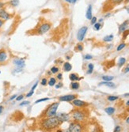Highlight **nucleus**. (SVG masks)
Wrapping results in <instances>:
<instances>
[{
	"instance_id": "f257e3e1",
	"label": "nucleus",
	"mask_w": 129,
	"mask_h": 132,
	"mask_svg": "<svg viewBox=\"0 0 129 132\" xmlns=\"http://www.w3.org/2000/svg\"><path fill=\"white\" fill-rule=\"evenodd\" d=\"M62 124V123L59 121L57 116L49 117V118H43L41 121V127L46 131H51L55 129H57L58 127Z\"/></svg>"
},
{
	"instance_id": "f03ea898",
	"label": "nucleus",
	"mask_w": 129,
	"mask_h": 132,
	"mask_svg": "<svg viewBox=\"0 0 129 132\" xmlns=\"http://www.w3.org/2000/svg\"><path fill=\"white\" fill-rule=\"evenodd\" d=\"M59 103L55 102L52 103L49 106L47 107V109L44 111L42 114V118H49V117H54L57 113V109L59 108Z\"/></svg>"
},
{
	"instance_id": "7ed1b4c3",
	"label": "nucleus",
	"mask_w": 129,
	"mask_h": 132,
	"mask_svg": "<svg viewBox=\"0 0 129 132\" xmlns=\"http://www.w3.org/2000/svg\"><path fill=\"white\" fill-rule=\"evenodd\" d=\"M71 117L76 122H82L86 118V113L82 110L75 109L71 111Z\"/></svg>"
},
{
	"instance_id": "20e7f679",
	"label": "nucleus",
	"mask_w": 129,
	"mask_h": 132,
	"mask_svg": "<svg viewBox=\"0 0 129 132\" xmlns=\"http://www.w3.org/2000/svg\"><path fill=\"white\" fill-rule=\"evenodd\" d=\"M52 28V25L49 22H42L36 28V34L37 35H43L48 32Z\"/></svg>"
},
{
	"instance_id": "39448f33",
	"label": "nucleus",
	"mask_w": 129,
	"mask_h": 132,
	"mask_svg": "<svg viewBox=\"0 0 129 132\" xmlns=\"http://www.w3.org/2000/svg\"><path fill=\"white\" fill-rule=\"evenodd\" d=\"M83 127L82 124L79 122H71L68 127V130L70 132H82V131Z\"/></svg>"
},
{
	"instance_id": "423d86ee",
	"label": "nucleus",
	"mask_w": 129,
	"mask_h": 132,
	"mask_svg": "<svg viewBox=\"0 0 129 132\" xmlns=\"http://www.w3.org/2000/svg\"><path fill=\"white\" fill-rule=\"evenodd\" d=\"M88 31V27L87 26H82L81 29H80L78 31V33H77V39L78 41L82 42L84 38H85V36Z\"/></svg>"
},
{
	"instance_id": "0eeeda50",
	"label": "nucleus",
	"mask_w": 129,
	"mask_h": 132,
	"mask_svg": "<svg viewBox=\"0 0 129 132\" xmlns=\"http://www.w3.org/2000/svg\"><path fill=\"white\" fill-rule=\"evenodd\" d=\"M8 60V53L6 49H0V65L5 64Z\"/></svg>"
},
{
	"instance_id": "6e6552de",
	"label": "nucleus",
	"mask_w": 129,
	"mask_h": 132,
	"mask_svg": "<svg viewBox=\"0 0 129 132\" xmlns=\"http://www.w3.org/2000/svg\"><path fill=\"white\" fill-rule=\"evenodd\" d=\"M12 18V15L8 13L6 10L5 8H2V9L0 10V19H2V21H7V20H10Z\"/></svg>"
},
{
	"instance_id": "1a4fd4ad",
	"label": "nucleus",
	"mask_w": 129,
	"mask_h": 132,
	"mask_svg": "<svg viewBox=\"0 0 129 132\" xmlns=\"http://www.w3.org/2000/svg\"><path fill=\"white\" fill-rule=\"evenodd\" d=\"M77 98V95L75 94H69V95H65V96H61V97H59V101H67V102H70L74 101Z\"/></svg>"
},
{
	"instance_id": "9d476101",
	"label": "nucleus",
	"mask_w": 129,
	"mask_h": 132,
	"mask_svg": "<svg viewBox=\"0 0 129 132\" xmlns=\"http://www.w3.org/2000/svg\"><path fill=\"white\" fill-rule=\"evenodd\" d=\"M13 63L16 66V67L22 68L23 69L26 66V61L25 59H21V58H16L13 60Z\"/></svg>"
},
{
	"instance_id": "9b49d317",
	"label": "nucleus",
	"mask_w": 129,
	"mask_h": 132,
	"mask_svg": "<svg viewBox=\"0 0 129 132\" xmlns=\"http://www.w3.org/2000/svg\"><path fill=\"white\" fill-rule=\"evenodd\" d=\"M72 105H73L75 107H77L81 109V108H85L88 105V104L83 101H81V100L78 99H75L74 101H72Z\"/></svg>"
},
{
	"instance_id": "f8f14e48",
	"label": "nucleus",
	"mask_w": 129,
	"mask_h": 132,
	"mask_svg": "<svg viewBox=\"0 0 129 132\" xmlns=\"http://www.w3.org/2000/svg\"><path fill=\"white\" fill-rule=\"evenodd\" d=\"M55 116H57V118L59 119V121L61 122L62 123L64 122H67L69 121L70 119V115L67 114V113H59L57 115H55Z\"/></svg>"
},
{
	"instance_id": "ddd939ff",
	"label": "nucleus",
	"mask_w": 129,
	"mask_h": 132,
	"mask_svg": "<svg viewBox=\"0 0 129 132\" xmlns=\"http://www.w3.org/2000/svg\"><path fill=\"white\" fill-rule=\"evenodd\" d=\"M129 25V21H124L121 25L119 26V33H123L124 31H126L128 29V27Z\"/></svg>"
},
{
	"instance_id": "4468645a",
	"label": "nucleus",
	"mask_w": 129,
	"mask_h": 132,
	"mask_svg": "<svg viewBox=\"0 0 129 132\" xmlns=\"http://www.w3.org/2000/svg\"><path fill=\"white\" fill-rule=\"evenodd\" d=\"M82 78H83L78 77V75L75 73H72L69 75V79L71 82H78V81H80V80H82Z\"/></svg>"
},
{
	"instance_id": "2eb2a0df",
	"label": "nucleus",
	"mask_w": 129,
	"mask_h": 132,
	"mask_svg": "<svg viewBox=\"0 0 129 132\" xmlns=\"http://www.w3.org/2000/svg\"><path fill=\"white\" fill-rule=\"evenodd\" d=\"M86 18L88 20H91L93 18V14H92V5H89L87 10H86Z\"/></svg>"
},
{
	"instance_id": "dca6fc26",
	"label": "nucleus",
	"mask_w": 129,
	"mask_h": 132,
	"mask_svg": "<svg viewBox=\"0 0 129 132\" xmlns=\"http://www.w3.org/2000/svg\"><path fill=\"white\" fill-rule=\"evenodd\" d=\"M63 69L64 71H66V72H69L72 70V65L70 63H68V62H65L63 63Z\"/></svg>"
},
{
	"instance_id": "f3484780",
	"label": "nucleus",
	"mask_w": 129,
	"mask_h": 132,
	"mask_svg": "<svg viewBox=\"0 0 129 132\" xmlns=\"http://www.w3.org/2000/svg\"><path fill=\"white\" fill-rule=\"evenodd\" d=\"M124 1V0H108V4H109L112 7H113V6H115L116 5H119V4L123 2Z\"/></svg>"
},
{
	"instance_id": "a211bd4d",
	"label": "nucleus",
	"mask_w": 129,
	"mask_h": 132,
	"mask_svg": "<svg viewBox=\"0 0 129 132\" xmlns=\"http://www.w3.org/2000/svg\"><path fill=\"white\" fill-rule=\"evenodd\" d=\"M99 86H105L110 87V88H114L116 85L111 82H102L99 83Z\"/></svg>"
},
{
	"instance_id": "6ab92c4d",
	"label": "nucleus",
	"mask_w": 129,
	"mask_h": 132,
	"mask_svg": "<svg viewBox=\"0 0 129 132\" xmlns=\"http://www.w3.org/2000/svg\"><path fill=\"white\" fill-rule=\"evenodd\" d=\"M104 111H105V112H106L108 115H112L114 114L116 109H114V108H112V107H108V108H106V109H104Z\"/></svg>"
},
{
	"instance_id": "aec40b11",
	"label": "nucleus",
	"mask_w": 129,
	"mask_h": 132,
	"mask_svg": "<svg viewBox=\"0 0 129 132\" xmlns=\"http://www.w3.org/2000/svg\"><path fill=\"white\" fill-rule=\"evenodd\" d=\"M71 89H74V90H76V89H79V87H80V85H79V83L77 82H72L71 83Z\"/></svg>"
},
{
	"instance_id": "412c9836",
	"label": "nucleus",
	"mask_w": 129,
	"mask_h": 132,
	"mask_svg": "<svg viewBox=\"0 0 129 132\" xmlns=\"http://www.w3.org/2000/svg\"><path fill=\"white\" fill-rule=\"evenodd\" d=\"M48 86H55V84H56V78H55L53 77H51L49 78V80L48 81Z\"/></svg>"
},
{
	"instance_id": "4be33fe9",
	"label": "nucleus",
	"mask_w": 129,
	"mask_h": 132,
	"mask_svg": "<svg viewBox=\"0 0 129 132\" xmlns=\"http://www.w3.org/2000/svg\"><path fill=\"white\" fill-rule=\"evenodd\" d=\"M19 2H20L19 0H10L9 2V4L12 7H17L19 5Z\"/></svg>"
},
{
	"instance_id": "5701e85b",
	"label": "nucleus",
	"mask_w": 129,
	"mask_h": 132,
	"mask_svg": "<svg viewBox=\"0 0 129 132\" xmlns=\"http://www.w3.org/2000/svg\"><path fill=\"white\" fill-rule=\"evenodd\" d=\"M94 66L93 63H89L88 64V70H87L86 73L88 74H91L93 73V71H94Z\"/></svg>"
},
{
	"instance_id": "b1692460",
	"label": "nucleus",
	"mask_w": 129,
	"mask_h": 132,
	"mask_svg": "<svg viewBox=\"0 0 129 132\" xmlns=\"http://www.w3.org/2000/svg\"><path fill=\"white\" fill-rule=\"evenodd\" d=\"M50 71H51V73H52V74H58V73H59V68L57 66H52Z\"/></svg>"
},
{
	"instance_id": "393cba45",
	"label": "nucleus",
	"mask_w": 129,
	"mask_h": 132,
	"mask_svg": "<svg viewBox=\"0 0 129 132\" xmlns=\"http://www.w3.org/2000/svg\"><path fill=\"white\" fill-rule=\"evenodd\" d=\"M112 40H113V35H112V34L108 35V36H106V37H104L103 38V41L104 42H110V41H112Z\"/></svg>"
},
{
	"instance_id": "a878e982",
	"label": "nucleus",
	"mask_w": 129,
	"mask_h": 132,
	"mask_svg": "<svg viewBox=\"0 0 129 132\" xmlns=\"http://www.w3.org/2000/svg\"><path fill=\"white\" fill-rule=\"evenodd\" d=\"M102 79H103L104 82H111L112 80L114 79V77H113V76L104 75V76H102Z\"/></svg>"
},
{
	"instance_id": "bb28decb",
	"label": "nucleus",
	"mask_w": 129,
	"mask_h": 132,
	"mask_svg": "<svg viewBox=\"0 0 129 132\" xmlns=\"http://www.w3.org/2000/svg\"><path fill=\"white\" fill-rule=\"evenodd\" d=\"M126 63V59L125 58H120L119 59V60H118V66L120 67V66H122L123 65H124V63Z\"/></svg>"
},
{
	"instance_id": "cd10ccee",
	"label": "nucleus",
	"mask_w": 129,
	"mask_h": 132,
	"mask_svg": "<svg viewBox=\"0 0 129 132\" xmlns=\"http://www.w3.org/2000/svg\"><path fill=\"white\" fill-rule=\"evenodd\" d=\"M84 49V47H83V44L82 43H79L77 45H76V50L78 51H82Z\"/></svg>"
},
{
	"instance_id": "c85d7f7f",
	"label": "nucleus",
	"mask_w": 129,
	"mask_h": 132,
	"mask_svg": "<svg viewBox=\"0 0 129 132\" xmlns=\"http://www.w3.org/2000/svg\"><path fill=\"white\" fill-rule=\"evenodd\" d=\"M125 47H126V44H125V43H121L120 45H118L117 47H116V51H121V50H123Z\"/></svg>"
},
{
	"instance_id": "c756f323",
	"label": "nucleus",
	"mask_w": 129,
	"mask_h": 132,
	"mask_svg": "<svg viewBox=\"0 0 129 132\" xmlns=\"http://www.w3.org/2000/svg\"><path fill=\"white\" fill-rule=\"evenodd\" d=\"M101 28H102V25H101L100 22H97V23H95L94 25V30H96V31L100 30Z\"/></svg>"
},
{
	"instance_id": "7c9ffc66",
	"label": "nucleus",
	"mask_w": 129,
	"mask_h": 132,
	"mask_svg": "<svg viewBox=\"0 0 129 132\" xmlns=\"http://www.w3.org/2000/svg\"><path fill=\"white\" fill-rule=\"evenodd\" d=\"M119 97H116V96H108V97H107V100H108V101H115Z\"/></svg>"
},
{
	"instance_id": "2f4dec72",
	"label": "nucleus",
	"mask_w": 129,
	"mask_h": 132,
	"mask_svg": "<svg viewBox=\"0 0 129 132\" xmlns=\"http://www.w3.org/2000/svg\"><path fill=\"white\" fill-rule=\"evenodd\" d=\"M50 98L48 97H45V98H41V99H39L37 101H36L35 104H38V103H41V102H44V101H49Z\"/></svg>"
},
{
	"instance_id": "473e14b6",
	"label": "nucleus",
	"mask_w": 129,
	"mask_h": 132,
	"mask_svg": "<svg viewBox=\"0 0 129 132\" xmlns=\"http://www.w3.org/2000/svg\"><path fill=\"white\" fill-rule=\"evenodd\" d=\"M41 86H47V84H48V79L46 78H43L41 79Z\"/></svg>"
},
{
	"instance_id": "72a5a7b5",
	"label": "nucleus",
	"mask_w": 129,
	"mask_h": 132,
	"mask_svg": "<svg viewBox=\"0 0 129 132\" xmlns=\"http://www.w3.org/2000/svg\"><path fill=\"white\" fill-rule=\"evenodd\" d=\"M97 21H98V18L96 17H93L90 20V24L91 25H94L95 23H97Z\"/></svg>"
},
{
	"instance_id": "f704fd0d",
	"label": "nucleus",
	"mask_w": 129,
	"mask_h": 132,
	"mask_svg": "<svg viewBox=\"0 0 129 132\" xmlns=\"http://www.w3.org/2000/svg\"><path fill=\"white\" fill-rule=\"evenodd\" d=\"M122 131V128H121V127L120 126H116L115 127V129L113 131V132H121Z\"/></svg>"
},
{
	"instance_id": "c9c22d12",
	"label": "nucleus",
	"mask_w": 129,
	"mask_h": 132,
	"mask_svg": "<svg viewBox=\"0 0 129 132\" xmlns=\"http://www.w3.org/2000/svg\"><path fill=\"white\" fill-rule=\"evenodd\" d=\"M56 79H58V80H62L63 79V74L62 73H58V74H56Z\"/></svg>"
},
{
	"instance_id": "e433bc0d",
	"label": "nucleus",
	"mask_w": 129,
	"mask_h": 132,
	"mask_svg": "<svg viewBox=\"0 0 129 132\" xmlns=\"http://www.w3.org/2000/svg\"><path fill=\"white\" fill-rule=\"evenodd\" d=\"M123 34H124V36H123V40H124V39H126V37L128 36V34H129V30H126V31H124V33H123Z\"/></svg>"
},
{
	"instance_id": "4c0bfd02",
	"label": "nucleus",
	"mask_w": 129,
	"mask_h": 132,
	"mask_svg": "<svg viewBox=\"0 0 129 132\" xmlns=\"http://www.w3.org/2000/svg\"><path fill=\"white\" fill-rule=\"evenodd\" d=\"M23 98H24V95H23V94H21V95H19V96H18L17 97H16V101H22Z\"/></svg>"
},
{
	"instance_id": "58836bf2",
	"label": "nucleus",
	"mask_w": 129,
	"mask_h": 132,
	"mask_svg": "<svg viewBox=\"0 0 129 132\" xmlns=\"http://www.w3.org/2000/svg\"><path fill=\"white\" fill-rule=\"evenodd\" d=\"M30 102L29 101H23L22 102L21 104H20V106H26V105H29Z\"/></svg>"
},
{
	"instance_id": "ea45409f",
	"label": "nucleus",
	"mask_w": 129,
	"mask_h": 132,
	"mask_svg": "<svg viewBox=\"0 0 129 132\" xmlns=\"http://www.w3.org/2000/svg\"><path fill=\"white\" fill-rule=\"evenodd\" d=\"M33 93H34V91H33V90H30L29 93H28L26 95V97H32V96L33 95Z\"/></svg>"
},
{
	"instance_id": "a19ab883",
	"label": "nucleus",
	"mask_w": 129,
	"mask_h": 132,
	"mask_svg": "<svg viewBox=\"0 0 129 132\" xmlns=\"http://www.w3.org/2000/svg\"><path fill=\"white\" fill-rule=\"evenodd\" d=\"M93 59V56L90 54H86L85 55V59H86V60H90V59Z\"/></svg>"
},
{
	"instance_id": "79ce46f5",
	"label": "nucleus",
	"mask_w": 129,
	"mask_h": 132,
	"mask_svg": "<svg viewBox=\"0 0 129 132\" xmlns=\"http://www.w3.org/2000/svg\"><path fill=\"white\" fill-rule=\"evenodd\" d=\"M23 69H22V68H18V67H16L15 69L14 70V73H19V72H22Z\"/></svg>"
},
{
	"instance_id": "37998d69",
	"label": "nucleus",
	"mask_w": 129,
	"mask_h": 132,
	"mask_svg": "<svg viewBox=\"0 0 129 132\" xmlns=\"http://www.w3.org/2000/svg\"><path fill=\"white\" fill-rule=\"evenodd\" d=\"M67 3H71V4H75L76 2H77V0H64Z\"/></svg>"
},
{
	"instance_id": "c03bdc74",
	"label": "nucleus",
	"mask_w": 129,
	"mask_h": 132,
	"mask_svg": "<svg viewBox=\"0 0 129 132\" xmlns=\"http://www.w3.org/2000/svg\"><path fill=\"white\" fill-rule=\"evenodd\" d=\"M128 72H129V63L125 66V68L124 69V73H128Z\"/></svg>"
},
{
	"instance_id": "a18cd8bd",
	"label": "nucleus",
	"mask_w": 129,
	"mask_h": 132,
	"mask_svg": "<svg viewBox=\"0 0 129 132\" xmlns=\"http://www.w3.org/2000/svg\"><path fill=\"white\" fill-rule=\"evenodd\" d=\"M37 85H38V82H36V83L34 84V85H33V86H32V88H31V90H33V91H34V90H35V89H36V88H37Z\"/></svg>"
},
{
	"instance_id": "49530a36",
	"label": "nucleus",
	"mask_w": 129,
	"mask_h": 132,
	"mask_svg": "<svg viewBox=\"0 0 129 132\" xmlns=\"http://www.w3.org/2000/svg\"><path fill=\"white\" fill-rule=\"evenodd\" d=\"M5 6H6V3H5V2H1V1H0V10L5 7Z\"/></svg>"
},
{
	"instance_id": "de8ad7c7",
	"label": "nucleus",
	"mask_w": 129,
	"mask_h": 132,
	"mask_svg": "<svg viewBox=\"0 0 129 132\" xmlns=\"http://www.w3.org/2000/svg\"><path fill=\"white\" fill-rule=\"evenodd\" d=\"M17 97H18V96L16 95V94H14V95H13V96H11V97H10V99H9V101H13V100H14Z\"/></svg>"
},
{
	"instance_id": "09e8293b",
	"label": "nucleus",
	"mask_w": 129,
	"mask_h": 132,
	"mask_svg": "<svg viewBox=\"0 0 129 132\" xmlns=\"http://www.w3.org/2000/svg\"><path fill=\"white\" fill-rule=\"evenodd\" d=\"M63 86V84L62 83H58L57 85L55 86V87L56 88V89H59V88H61Z\"/></svg>"
},
{
	"instance_id": "8fccbe9b",
	"label": "nucleus",
	"mask_w": 129,
	"mask_h": 132,
	"mask_svg": "<svg viewBox=\"0 0 129 132\" xmlns=\"http://www.w3.org/2000/svg\"><path fill=\"white\" fill-rule=\"evenodd\" d=\"M4 23H5V22H4V21H2V19H0V29H1V28L3 26Z\"/></svg>"
},
{
	"instance_id": "3c124183",
	"label": "nucleus",
	"mask_w": 129,
	"mask_h": 132,
	"mask_svg": "<svg viewBox=\"0 0 129 132\" xmlns=\"http://www.w3.org/2000/svg\"><path fill=\"white\" fill-rule=\"evenodd\" d=\"M3 109H4V107H3L2 105H0V115H1V114L2 113Z\"/></svg>"
},
{
	"instance_id": "603ef678",
	"label": "nucleus",
	"mask_w": 129,
	"mask_h": 132,
	"mask_svg": "<svg viewBox=\"0 0 129 132\" xmlns=\"http://www.w3.org/2000/svg\"><path fill=\"white\" fill-rule=\"evenodd\" d=\"M56 132H63V130H61V129H58V130H56Z\"/></svg>"
},
{
	"instance_id": "864d4df0",
	"label": "nucleus",
	"mask_w": 129,
	"mask_h": 132,
	"mask_svg": "<svg viewBox=\"0 0 129 132\" xmlns=\"http://www.w3.org/2000/svg\"><path fill=\"white\" fill-rule=\"evenodd\" d=\"M63 132H70V131L68 129H66V130H63Z\"/></svg>"
},
{
	"instance_id": "5fc2aeb1",
	"label": "nucleus",
	"mask_w": 129,
	"mask_h": 132,
	"mask_svg": "<svg viewBox=\"0 0 129 132\" xmlns=\"http://www.w3.org/2000/svg\"><path fill=\"white\" fill-rule=\"evenodd\" d=\"M126 122H127V123H128V124H129V116L127 118V119H126Z\"/></svg>"
},
{
	"instance_id": "6e6d98bb",
	"label": "nucleus",
	"mask_w": 129,
	"mask_h": 132,
	"mask_svg": "<svg viewBox=\"0 0 129 132\" xmlns=\"http://www.w3.org/2000/svg\"><path fill=\"white\" fill-rule=\"evenodd\" d=\"M126 10H127V12H128V13L129 14V6H127Z\"/></svg>"
},
{
	"instance_id": "4d7b16f0",
	"label": "nucleus",
	"mask_w": 129,
	"mask_h": 132,
	"mask_svg": "<svg viewBox=\"0 0 129 132\" xmlns=\"http://www.w3.org/2000/svg\"><path fill=\"white\" fill-rule=\"evenodd\" d=\"M124 97H129V93H125L124 94Z\"/></svg>"
},
{
	"instance_id": "13d9d810",
	"label": "nucleus",
	"mask_w": 129,
	"mask_h": 132,
	"mask_svg": "<svg viewBox=\"0 0 129 132\" xmlns=\"http://www.w3.org/2000/svg\"><path fill=\"white\" fill-rule=\"evenodd\" d=\"M126 105H127V106H129V100H128V101H127V103H126Z\"/></svg>"
},
{
	"instance_id": "bf43d9fd",
	"label": "nucleus",
	"mask_w": 129,
	"mask_h": 132,
	"mask_svg": "<svg viewBox=\"0 0 129 132\" xmlns=\"http://www.w3.org/2000/svg\"><path fill=\"white\" fill-rule=\"evenodd\" d=\"M124 2H125V3H128V2H129V0H124Z\"/></svg>"
}]
</instances>
